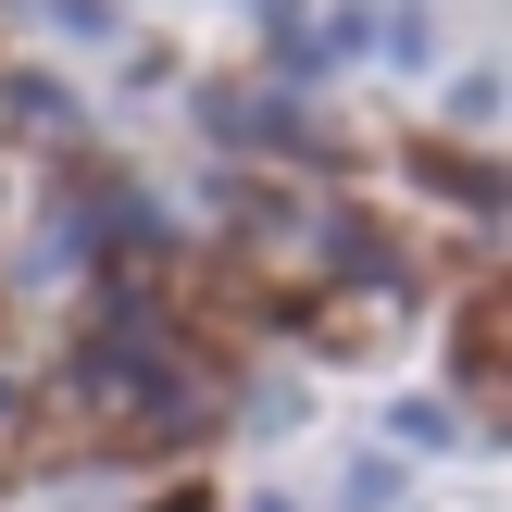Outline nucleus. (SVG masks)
<instances>
[{"label": "nucleus", "mask_w": 512, "mask_h": 512, "mask_svg": "<svg viewBox=\"0 0 512 512\" xmlns=\"http://www.w3.org/2000/svg\"><path fill=\"white\" fill-rule=\"evenodd\" d=\"M25 13H50V25H63V38H100V25H113V13H100V0H25Z\"/></svg>", "instance_id": "f257e3e1"}]
</instances>
